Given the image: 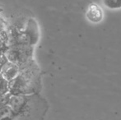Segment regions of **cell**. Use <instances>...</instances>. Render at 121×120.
<instances>
[{
	"mask_svg": "<svg viewBox=\"0 0 121 120\" xmlns=\"http://www.w3.org/2000/svg\"><path fill=\"white\" fill-rule=\"evenodd\" d=\"M86 18L93 24L101 22L104 18V12L102 8L96 3H90L86 11Z\"/></svg>",
	"mask_w": 121,
	"mask_h": 120,
	"instance_id": "cell-1",
	"label": "cell"
},
{
	"mask_svg": "<svg viewBox=\"0 0 121 120\" xmlns=\"http://www.w3.org/2000/svg\"><path fill=\"white\" fill-rule=\"evenodd\" d=\"M17 73V67L14 65H10L8 67H4L3 70V77L8 80H11Z\"/></svg>",
	"mask_w": 121,
	"mask_h": 120,
	"instance_id": "cell-2",
	"label": "cell"
},
{
	"mask_svg": "<svg viewBox=\"0 0 121 120\" xmlns=\"http://www.w3.org/2000/svg\"><path fill=\"white\" fill-rule=\"evenodd\" d=\"M104 6L110 10H117L121 8V0H102Z\"/></svg>",
	"mask_w": 121,
	"mask_h": 120,
	"instance_id": "cell-3",
	"label": "cell"
}]
</instances>
